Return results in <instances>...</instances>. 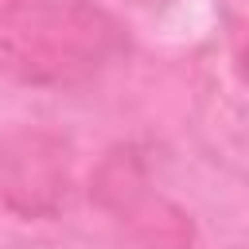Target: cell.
<instances>
[{
    "label": "cell",
    "instance_id": "obj_1",
    "mask_svg": "<svg viewBox=\"0 0 249 249\" xmlns=\"http://www.w3.org/2000/svg\"><path fill=\"white\" fill-rule=\"evenodd\" d=\"M128 47L124 23L97 0H4L0 4V74L66 89L97 78Z\"/></svg>",
    "mask_w": 249,
    "mask_h": 249
},
{
    "label": "cell",
    "instance_id": "obj_2",
    "mask_svg": "<svg viewBox=\"0 0 249 249\" xmlns=\"http://www.w3.org/2000/svg\"><path fill=\"white\" fill-rule=\"evenodd\" d=\"M89 195L109 214L117 249H191L195 241L191 218L171 198L152 191L132 148H113L97 163Z\"/></svg>",
    "mask_w": 249,
    "mask_h": 249
},
{
    "label": "cell",
    "instance_id": "obj_3",
    "mask_svg": "<svg viewBox=\"0 0 249 249\" xmlns=\"http://www.w3.org/2000/svg\"><path fill=\"white\" fill-rule=\"evenodd\" d=\"M70 195V144L43 128L0 136V206L19 218H54Z\"/></svg>",
    "mask_w": 249,
    "mask_h": 249
}]
</instances>
